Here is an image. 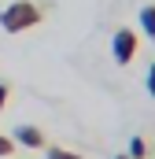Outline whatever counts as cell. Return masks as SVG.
Instances as JSON below:
<instances>
[{
    "label": "cell",
    "instance_id": "3957f363",
    "mask_svg": "<svg viewBox=\"0 0 155 159\" xmlns=\"http://www.w3.org/2000/svg\"><path fill=\"white\" fill-rule=\"evenodd\" d=\"M11 141H15V144H22V148H48L44 129H37V126H19Z\"/></svg>",
    "mask_w": 155,
    "mask_h": 159
},
{
    "label": "cell",
    "instance_id": "52a82bcc",
    "mask_svg": "<svg viewBox=\"0 0 155 159\" xmlns=\"http://www.w3.org/2000/svg\"><path fill=\"white\" fill-rule=\"evenodd\" d=\"M11 152H15V141L0 133V159H7V156H11Z\"/></svg>",
    "mask_w": 155,
    "mask_h": 159
},
{
    "label": "cell",
    "instance_id": "5b68a950",
    "mask_svg": "<svg viewBox=\"0 0 155 159\" xmlns=\"http://www.w3.org/2000/svg\"><path fill=\"white\" fill-rule=\"evenodd\" d=\"M126 156H129V159H144V156H148V141H144V137H133Z\"/></svg>",
    "mask_w": 155,
    "mask_h": 159
},
{
    "label": "cell",
    "instance_id": "8992f818",
    "mask_svg": "<svg viewBox=\"0 0 155 159\" xmlns=\"http://www.w3.org/2000/svg\"><path fill=\"white\" fill-rule=\"evenodd\" d=\"M48 159H81V156L70 152V148H55V144H48Z\"/></svg>",
    "mask_w": 155,
    "mask_h": 159
},
{
    "label": "cell",
    "instance_id": "6da1fadb",
    "mask_svg": "<svg viewBox=\"0 0 155 159\" xmlns=\"http://www.w3.org/2000/svg\"><path fill=\"white\" fill-rule=\"evenodd\" d=\"M41 19H44L41 4H33V0H11V4L0 11V30H4V34H26V30L37 26Z\"/></svg>",
    "mask_w": 155,
    "mask_h": 159
},
{
    "label": "cell",
    "instance_id": "7a4b0ae2",
    "mask_svg": "<svg viewBox=\"0 0 155 159\" xmlns=\"http://www.w3.org/2000/svg\"><path fill=\"white\" fill-rule=\"evenodd\" d=\"M137 34L133 30H115V37H111V52H115V63L118 67H126V63H133V56H137Z\"/></svg>",
    "mask_w": 155,
    "mask_h": 159
},
{
    "label": "cell",
    "instance_id": "277c9868",
    "mask_svg": "<svg viewBox=\"0 0 155 159\" xmlns=\"http://www.w3.org/2000/svg\"><path fill=\"white\" fill-rule=\"evenodd\" d=\"M140 26H144V34L155 41V4H144V7H140Z\"/></svg>",
    "mask_w": 155,
    "mask_h": 159
},
{
    "label": "cell",
    "instance_id": "ba28073f",
    "mask_svg": "<svg viewBox=\"0 0 155 159\" xmlns=\"http://www.w3.org/2000/svg\"><path fill=\"white\" fill-rule=\"evenodd\" d=\"M144 89H148V96L155 100V63L148 67V78H144Z\"/></svg>",
    "mask_w": 155,
    "mask_h": 159
},
{
    "label": "cell",
    "instance_id": "30bf717a",
    "mask_svg": "<svg viewBox=\"0 0 155 159\" xmlns=\"http://www.w3.org/2000/svg\"><path fill=\"white\" fill-rule=\"evenodd\" d=\"M115 159H129V156H115Z\"/></svg>",
    "mask_w": 155,
    "mask_h": 159
},
{
    "label": "cell",
    "instance_id": "9c48e42d",
    "mask_svg": "<svg viewBox=\"0 0 155 159\" xmlns=\"http://www.w3.org/2000/svg\"><path fill=\"white\" fill-rule=\"evenodd\" d=\"M7 96H11V89H7V85H4V81H0V111H4V107H7Z\"/></svg>",
    "mask_w": 155,
    "mask_h": 159
}]
</instances>
